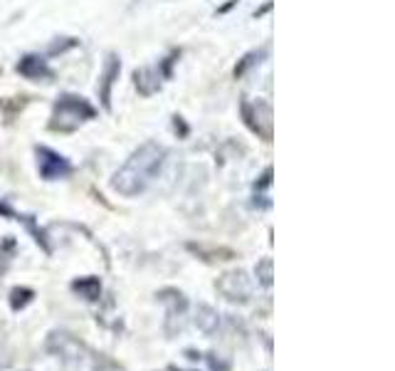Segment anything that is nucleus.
I'll return each instance as SVG.
<instances>
[{
  "label": "nucleus",
  "mask_w": 395,
  "mask_h": 371,
  "mask_svg": "<svg viewBox=\"0 0 395 371\" xmlns=\"http://www.w3.org/2000/svg\"><path fill=\"white\" fill-rule=\"evenodd\" d=\"M163 161H166V149L161 144H156V141H146L144 147H138L129 156V161L114 173L111 189L116 193L126 195V198L141 195L151 183L156 181Z\"/></svg>",
  "instance_id": "f257e3e1"
},
{
  "label": "nucleus",
  "mask_w": 395,
  "mask_h": 371,
  "mask_svg": "<svg viewBox=\"0 0 395 371\" xmlns=\"http://www.w3.org/2000/svg\"><path fill=\"white\" fill-rule=\"evenodd\" d=\"M94 114H96V109L84 97H77V94H62V97L54 102L50 129H52V131H74L79 124L94 119Z\"/></svg>",
  "instance_id": "f03ea898"
},
{
  "label": "nucleus",
  "mask_w": 395,
  "mask_h": 371,
  "mask_svg": "<svg viewBox=\"0 0 395 371\" xmlns=\"http://www.w3.org/2000/svg\"><path fill=\"white\" fill-rule=\"evenodd\" d=\"M215 290L235 304H247L255 295V280L245 270H230V273H222L215 282Z\"/></svg>",
  "instance_id": "7ed1b4c3"
},
{
  "label": "nucleus",
  "mask_w": 395,
  "mask_h": 371,
  "mask_svg": "<svg viewBox=\"0 0 395 371\" xmlns=\"http://www.w3.org/2000/svg\"><path fill=\"white\" fill-rule=\"evenodd\" d=\"M47 352L54 354L67 369H72V366L82 364L87 347L74 335H70V332H52L47 339Z\"/></svg>",
  "instance_id": "20e7f679"
},
{
  "label": "nucleus",
  "mask_w": 395,
  "mask_h": 371,
  "mask_svg": "<svg viewBox=\"0 0 395 371\" xmlns=\"http://www.w3.org/2000/svg\"><path fill=\"white\" fill-rule=\"evenodd\" d=\"M242 119L264 141H272V109L267 102H242Z\"/></svg>",
  "instance_id": "39448f33"
},
{
  "label": "nucleus",
  "mask_w": 395,
  "mask_h": 371,
  "mask_svg": "<svg viewBox=\"0 0 395 371\" xmlns=\"http://www.w3.org/2000/svg\"><path fill=\"white\" fill-rule=\"evenodd\" d=\"M37 171L45 181H60L72 173V164L47 147H37Z\"/></svg>",
  "instance_id": "423d86ee"
},
{
  "label": "nucleus",
  "mask_w": 395,
  "mask_h": 371,
  "mask_svg": "<svg viewBox=\"0 0 395 371\" xmlns=\"http://www.w3.org/2000/svg\"><path fill=\"white\" fill-rule=\"evenodd\" d=\"M121 72V62L116 55H109L107 65H104V74H102V82H99V97H102L104 109L111 107V87H114L116 77Z\"/></svg>",
  "instance_id": "0eeeda50"
},
{
  "label": "nucleus",
  "mask_w": 395,
  "mask_h": 371,
  "mask_svg": "<svg viewBox=\"0 0 395 371\" xmlns=\"http://www.w3.org/2000/svg\"><path fill=\"white\" fill-rule=\"evenodd\" d=\"M18 72L28 79H50L52 77V70L47 67V62L37 55H25L18 62Z\"/></svg>",
  "instance_id": "6e6552de"
},
{
  "label": "nucleus",
  "mask_w": 395,
  "mask_h": 371,
  "mask_svg": "<svg viewBox=\"0 0 395 371\" xmlns=\"http://www.w3.org/2000/svg\"><path fill=\"white\" fill-rule=\"evenodd\" d=\"M195 324L203 335H215L220 327V315H217L210 304H198L195 310Z\"/></svg>",
  "instance_id": "1a4fd4ad"
},
{
  "label": "nucleus",
  "mask_w": 395,
  "mask_h": 371,
  "mask_svg": "<svg viewBox=\"0 0 395 371\" xmlns=\"http://www.w3.org/2000/svg\"><path fill=\"white\" fill-rule=\"evenodd\" d=\"M134 79H136V89L141 92L144 97L158 92V87H161V82H158V70H153V67L138 70V72L134 74Z\"/></svg>",
  "instance_id": "9d476101"
},
{
  "label": "nucleus",
  "mask_w": 395,
  "mask_h": 371,
  "mask_svg": "<svg viewBox=\"0 0 395 371\" xmlns=\"http://www.w3.org/2000/svg\"><path fill=\"white\" fill-rule=\"evenodd\" d=\"M72 290L77 295H82L84 299H89V302L99 299V295H102V285H99L96 277H82V280L72 282Z\"/></svg>",
  "instance_id": "9b49d317"
},
{
  "label": "nucleus",
  "mask_w": 395,
  "mask_h": 371,
  "mask_svg": "<svg viewBox=\"0 0 395 371\" xmlns=\"http://www.w3.org/2000/svg\"><path fill=\"white\" fill-rule=\"evenodd\" d=\"M32 297H35V293H32L30 287H15L10 293V307L15 312L23 310V307H28L32 302Z\"/></svg>",
  "instance_id": "f8f14e48"
},
{
  "label": "nucleus",
  "mask_w": 395,
  "mask_h": 371,
  "mask_svg": "<svg viewBox=\"0 0 395 371\" xmlns=\"http://www.w3.org/2000/svg\"><path fill=\"white\" fill-rule=\"evenodd\" d=\"M255 275H257L259 285L270 290V287H272V260H270V257H262V260L257 262V268H255Z\"/></svg>",
  "instance_id": "ddd939ff"
},
{
  "label": "nucleus",
  "mask_w": 395,
  "mask_h": 371,
  "mask_svg": "<svg viewBox=\"0 0 395 371\" xmlns=\"http://www.w3.org/2000/svg\"><path fill=\"white\" fill-rule=\"evenodd\" d=\"M259 57H264V50H257V52H250V55L245 57V60L239 62L237 67H235V77H242V74L247 72V70L255 65V62H259Z\"/></svg>",
  "instance_id": "4468645a"
},
{
  "label": "nucleus",
  "mask_w": 395,
  "mask_h": 371,
  "mask_svg": "<svg viewBox=\"0 0 395 371\" xmlns=\"http://www.w3.org/2000/svg\"><path fill=\"white\" fill-rule=\"evenodd\" d=\"M94 371H121L116 364H111V361H107V359H102L99 364L94 366Z\"/></svg>",
  "instance_id": "2eb2a0df"
},
{
  "label": "nucleus",
  "mask_w": 395,
  "mask_h": 371,
  "mask_svg": "<svg viewBox=\"0 0 395 371\" xmlns=\"http://www.w3.org/2000/svg\"><path fill=\"white\" fill-rule=\"evenodd\" d=\"M3 341H6V327H0V347H3Z\"/></svg>",
  "instance_id": "dca6fc26"
}]
</instances>
